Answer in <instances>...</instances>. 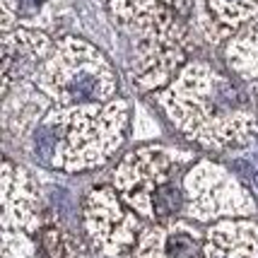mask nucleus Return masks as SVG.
I'll list each match as a JSON object with an SVG mask.
<instances>
[{"instance_id":"1","label":"nucleus","mask_w":258,"mask_h":258,"mask_svg":"<svg viewBox=\"0 0 258 258\" xmlns=\"http://www.w3.org/2000/svg\"><path fill=\"white\" fill-rule=\"evenodd\" d=\"M162 104L181 133L210 150L244 145L256 135L241 90L205 68L186 70L179 85L162 97Z\"/></svg>"},{"instance_id":"2","label":"nucleus","mask_w":258,"mask_h":258,"mask_svg":"<svg viewBox=\"0 0 258 258\" xmlns=\"http://www.w3.org/2000/svg\"><path fill=\"white\" fill-rule=\"evenodd\" d=\"M125 131L121 101L73 104L51 111L32 133V152L41 164L63 171H87L118 150Z\"/></svg>"},{"instance_id":"3","label":"nucleus","mask_w":258,"mask_h":258,"mask_svg":"<svg viewBox=\"0 0 258 258\" xmlns=\"http://www.w3.org/2000/svg\"><path fill=\"white\" fill-rule=\"evenodd\" d=\"M193 162L191 152L171 147H143L118 164L113 188L140 217L167 222L183 213V179Z\"/></svg>"},{"instance_id":"4","label":"nucleus","mask_w":258,"mask_h":258,"mask_svg":"<svg viewBox=\"0 0 258 258\" xmlns=\"http://www.w3.org/2000/svg\"><path fill=\"white\" fill-rule=\"evenodd\" d=\"M44 90L63 106L109 101L116 90L109 66L80 41H68L44 73Z\"/></svg>"},{"instance_id":"5","label":"nucleus","mask_w":258,"mask_h":258,"mask_svg":"<svg viewBox=\"0 0 258 258\" xmlns=\"http://www.w3.org/2000/svg\"><path fill=\"white\" fill-rule=\"evenodd\" d=\"M183 193H186L183 215L193 222L246 217L256 210L253 201L234 181V176L210 162H201L186 174Z\"/></svg>"},{"instance_id":"6","label":"nucleus","mask_w":258,"mask_h":258,"mask_svg":"<svg viewBox=\"0 0 258 258\" xmlns=\"http://www.w3.org/2000/svg\"><path fill=\"white\" fill-rule=\"evenodd\" d=\"M41 227L39 203L29 176L5 159L3 164V258H39L34 236Z\"/></svg>"},{"instance_id":"7","label":"nucleus","mask_w":258,"mask_h":258,"mask_svg":"<svg viewBox=\"0 0 258 258\" xmlns=\"http://www.w3.org/2000/svg\"><path fill=\"white\" fill-rule=\"evenodd\" d=\"M85 229L92 244L106 256H121L143 234L140 215L125 208L116 188H97L85 203Z\"/></svg>"},{"instance_id":"8","label":"nucleus","mask_w":258,"mask_h":258,"mask_svg":"<svg viewBox=\"0 0 258 258\" xmlns=\"http://www.w3.org/2000/svg\"><path fill=\"white\" fill-rule=\"evenodd\" d=\"M205 234L188 217H174L143 229L128 258H203Z\"/></svg>"},{"instance_id":"9","label":"nucleus","mask_w":258,"mask_h":258,"mask_svg":"<svg viewBox=\"0 0 258 258\" xmlns=\"http://www.w3.org/2000/svg\"><path fill=\"white\" fill-rule=\"evenodd\" d=\"M203 258H258V222L246 217L217 220L205 234Z\"/></svg>"},{"instance_id":"10","label":"nucleus","mask_w":258,"mask_h":258,"mask_svg":"<svg viewBox=\"0 0 258 258\" xmlns=\"http://www.w3.org/2000/svg\"><path fill=\"white\" fill-rule=\"evenodd\" d=\"M41 246L48 258H87V251L75 234L60 227V222L41 227Z\"/></svg>"},{"instance_id":"11","label":"nucleus","mask_w":258,"mask_h":258,"mask_svg":"<svg viewBox=\"0 0 258 258\" xmlns=\"http://www.w3.org/2000/svg\"><path fill=\"white\" fill-rule=\"evenodd\" d=\"M208 3L215 17L232 27L251 15H258V0H208Z\"/></svg>"},{"instance_id":"12","label":"nucleus","mask_w":258,"mask_h":258,"mask_svg":"<svg viewBox=\"0 0 258 258\" xmlns=\"http://www.w3.org/2000/svg\"><path fill=\"white\" fill-rule=\"evenodd\" d=\"M46 3H48V0H15L17 12H20L22 17H36L39 12L44 10Z\"/></svg>"},{"instance_id":"13","label":"nucleus","mask_w":258,"mask_h":258,"mask_svg":"<svg viewBox=\"0 0 258 258\" xmlns=\"http://www.w3.org/2000/svg\"><path fill=\"white\" fill-rule=\"evenodd\" d=\"M253 186H256V188H258V171H256V174H253Z\"/></svg>"}]
</instances>
